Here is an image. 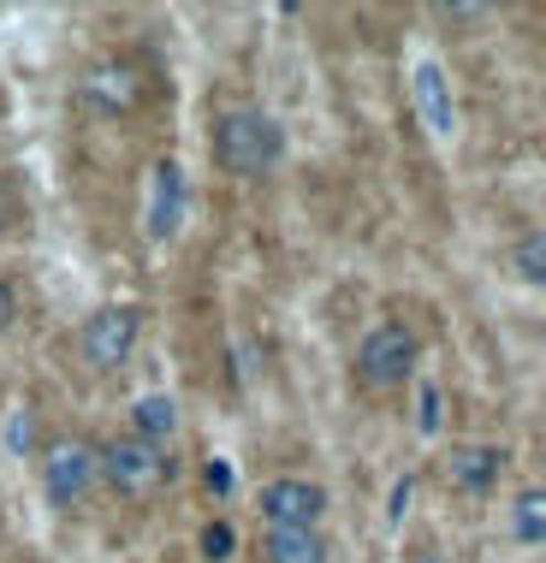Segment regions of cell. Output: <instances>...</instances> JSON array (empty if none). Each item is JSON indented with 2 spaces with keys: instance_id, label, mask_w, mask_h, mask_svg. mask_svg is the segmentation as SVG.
<instances>
[{
  "instance_id": "obj_1",
  "label": "cell",
  "mask_w": 546,
  "mask_h": 563,
  "mask_svg": "<svg viewBox=\"0 0 546 563\" xmlns=\"http://www.w3.org/2000/svg\"><path fill=\"white\" fill-rule=\"evenodd\" d=\"M280 155H285V131L273 113L226 108L215 119V166H226V173L255 178V173H267V166H280Z\"/></svg>"
},
{
  "instance_id": "obj_2",
  "label": "cell",
  "mask_w": 546,
  "mask_h": 563,
  "mask_svg": "<svg viewBox=\"0 0 546 563\" xmlns=\"http://www.w3.org/2000/svg\"><path fill=\"white\" fill-rule=\"evenodd\" d=\"M96 481H101V445L96 439H84V433L54 439L48 456H42V493H48L59 510H78L84 498L96 493Z\"/></svg>"
},
{
  "instance_id": "obj_3",
  "label": "cell",
  "mask_w": 546,
  "mask_h": 563,
  "mask_svg": "<svg viewBox=\"0 0 546 563\" xmlns=\"http://www.w3.org/2000/svg\"><path fill=\"white\" fill-rule=\"evenodd\" d=\"M416 362H422V344H416V332H410L404 321H381L369 339L357 344V379L369 391L404 386V379L416 374Z\"/></svg>"
},
{
  "instance_id": "obj_4",
  "label": "cell",
  "mask_w": 546,
  "mask_h": 563,
  "mask_svg": "<svg viewBox=\"0 0 546 563\" xmlns=\"http://www.w3.org/2000/svg\"><path fill=\"white\" fill-rule=\"evenodd\" d=\"M166 475H173V463L161 456V445H143V439H113V445H101V481L113 486V493L125 498H149L161 493Z\"/></svg>"
},
{
  "instance_id": "obj_5",
  "label": "cell",
  "mask_w": 546,
  "mask_h": 563,
  "mask_svg": "<svg viewBox=\"0 0 546 563\" xmlns=\"http://www.w3.org/2000/svg\"><path fill=\"white\" fill-rule=\"evenodd\" d=\"M136 332H143V314L136 309H96L84 321L78 332V350H84V362L89 368H101V374H113V368H125V356L136 350Z\"/></svg>"
},
{
  "instance_id": "obj_6",
  "label": "cell",
  "mask_w": 546,
  "mask_h": 563,
  "mask_svg": "<svg viewBox=\"0 0 546 563\" xmlns=\"http://www.w3.org/2000/svg\"><path fill=\"white\" fill-rule=\"evenodd\" d=\"M78 96H84V108H96L108 119H125V113L143 108L149 84H143V66H136V59H101V66L84 71Z\"/></svg>"
},
{
  "instance_id": "obj_7",
  "label": "cell",
  "mask_w": 546,
  "mask_h": 563,
  "mask_svg": "<svg viewBox=\"0 0 546 563\" xmlns=\"http://www.w3.org/2000/svg\"><path fill=\"white\" fill-rule=\"evenodd\" d=\"M327 510V493L315 481H297V475H280L262 486V522L267 528H315Z\"/></svg>"
},
{
  "instance_id": "obj_8",
  "label": "cell",
  "mask_w": 546,
  "mask_h": 563,
  "mask_svg": "<svg viewBox=\"0 0 546 563\" xmlns=\"http://www.w3.org/2000/svg\"><path fill=\"white\" fill-rule=\"evenodd\" d=\"M178 220H185V173H178L173 161H161L155 173H149V238L166 243L178 232Z\"/></svg>"
},
{
  "instance_id": "obj_9",
  "label": "cell",
  "mask_w": 546,
  "mask_h": 563,
  "mask_svg": "<svg viewBox=\"0 0 546 563\" xmlns=\"http://www.w3.org/2000/svg\"><path fill=\"white\" fill-rule=\"evenodd\" d=\"M499 468H505V451H499V445H451L446 451V481L458 486L463 498L493 493Z\"/></svg>"
},
{
  "instance_id": "obj_10",
  "label": "cell",
  "mask_w": 546,
  "mask_h": 563,
  "mask_svg": "<svg viewBox=\"0 0 546 563\" xmlns=\"http://www.w3.org/2000/svg\"><path fill=\"white\" fill-rule=\"evenodd\" d=\"M416 108H422V119H428V131L434 136H451L458 131V108H451V84H446V71L434 66V59H422L416 66Z\"/></svg>"
},
{
  "instance_id": "obj_11",
  "label": "cell",
  "mask_w": 546,
  "mask_h": 563,
  "mask_svg": "<svg viewBox=\"0 0 546 563\" xmlns=\"http://www.w3.org/2000/svg\"><path fill=\"white\" fill-rule=\"evenodd\" d=\"M262 552L267 563H327V540L321 528H267Z\"/></svg>"
},
{
  "instance_id": "obj_12",
  "label": "cell",
  "mask_w": 546,
  "mask_h": 563,
  "mask_svg": "<svg viewBox=\"0 0 546 563\" xmlns=\"http://www.w3.org/2000/svg\"><path fill=\"white\" fill-rule=\"evenodd\" d=\"M178 433V404L161 398V391H149V398L131 404V439H143V445H161V439Z\"/></svg>"
},
{
  "instance_id": "obj_13",
  "label": "cell",
  "mask_w": 546,
  "mask_h": 563,
  "mask_svg": "<svg viewBox=\"0 0 546 563\" xmlns=\"http://www.w3.org/2000/svg\"><path fill=\"white\" fill-rule=\"evenodd\" d=\"M511 534L523 545H546V486H528L511 505Z\"/></svg>"
},
{
  "instance_id": "obj_14",
  "label": "cell",
  "mask_w": 546,
  "mask_h": 563,
  "mask_svg": "<svg viewBox=\"0 0 546 563\" xmlns=\"http://www.w3.org/2000/svg\"><path fill=\"white\" fill-rule=\"evenodd\" d=\"M511 267H517V279H523V285H546V232L523 238L517 250H511Z\"/></svg>"
},
{
  "instance_id": "obj_15",
  "label": "cell",
  "mask_w": 546,
  "mask_h": 563,
  "mask_svg": "<svg viewBox=\"0 0 546 563\" xmlns=\"http://www.w3.org/2000/svg\"><path fill=\"white\" fill-rule=\"evenodd\" d=\"M196 552H203L208 563H226L238 552V528L232 522H203V534H196Z\"/></svg>"
},
{
  "instance_id": "obj_16",
  "label": "cell",
  "mask_w": 546,
  "mask_h": 563,
  "mask_svg": "<svg viewBox=\"0 0 546 563\" xmlns=\"http://www.w3.org/2000/svg\"><path fill=\"white\" fill-rule=\"evenodd\" d=\"M203 481H208V493H215V498H226L238 486V475H232V463H226V456H215V463L203 468Z\"/></svg>"
},
{
  "instance_id": "obj_17",
  "label": "cell",
  "mask_w": 546,
  "mask_h": 563,
  "mask_svg": "<svg viewBox=\"0 0 546 563\" xmlns=\"http://www.w3.org/2000/svg\"><path fill=\"white\" fill-rule=\"evenodd\" d=\"M439 428V386H422V433Z\"/></svg>"
},
{
  "instance_id": "obj_18",
  "label": "cell",
  "mask_w": 546,
  "mask_h": 563,
  "mask_svg": "<svg viewBox=\"0 0 546 563\" xmlns=\"http://www.w3.org/2000/svg\"><path fill=\"white\" fill-rule=\"evenodd\" d=\"M7 439H12V451H24V445H30V409H12V421H7Z\"/></svg>"
},
{
  "instance_id": "obj_19",
  "label": "cell",
  "mask_w": 546,
  "mask_h": 563,
  "mask_svg": "<svg viewBox=\"0 0 546 563\" xmlns=\"http://www.w3.org/2000/svg\"><path fill=\"white\" fill-rule=\"evenodd\" d=\"M12 214H19V202H12V185H7V178H0V232H7V225H12Z\"/></svg>"
},
{
  "instance_id": "obj_20",
  "label": "cell",
  "mask_w": 546,
  "mask_h": 563,
  "mask_svg": "<svg viewBox=\"0 0 546 563\" xmlns=\"http://www.w3.org/2000/svg\"><path fill=\"white\" fill-rule=\"evenodd\" d=\"M7 327H12V285L0 279V332H7Z\"/></svg>"
},
{
  "instance_id": "obj_21",
  "label": "cell",
  "mask_w": 546,
  "mask_h": 563,
  "mask_svg": "<svg viewBox=\"0 0 546 563\" xmlns=\"http://www.w3.org/2000/svg\"><path fill=\"white\" fill-rule=\"evenodd\" d=\"M416 563H451V558H439V552H422Z\"/></svg>"
}]
</instances>
